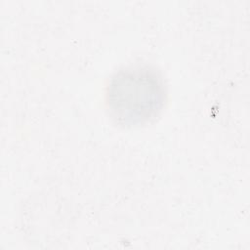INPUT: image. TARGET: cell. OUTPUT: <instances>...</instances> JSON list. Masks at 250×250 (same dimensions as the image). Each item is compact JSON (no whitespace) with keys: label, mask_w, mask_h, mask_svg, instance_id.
<instances>
[{"label":"cell","mask_w":250,"mask_h":250,"mask_svg":"<svg viewBox=\"0 0 250 250\" xmlns=\"http://www.w3.org/2000/svg\"><path fill=\"white\" fill-rule=\"evenodd\" d=\"M106 101L112 116L129 124L149 119L164 102V85L160 76L146 66L120 70L110 80Z\"/></svg>","instance_id":"obj_1"}]
</instances>
